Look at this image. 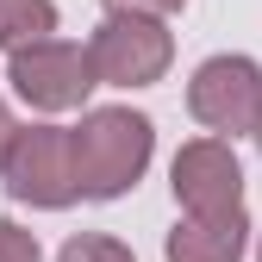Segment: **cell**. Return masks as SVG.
I'll list each match as a JSON object with an SVG mask.
<instances>
[{
    "instance_id": "cell-1",
    "label": "cell",
    "mask_w": 262,
    "mask_h": 262,
    "mask_svg": "<svg viewBox=\"0 0 262 262\" xmlns=\"http://www.w3.org/2000/svg\"><path fill=\"white\" fill-rule=\"evenodd\" d=\"M156 156V125L131 106H94L75 125V169H81V200H119L144 181Z\"/></svg>"
},
{
    "instance_id": "cell-2",
    "label": "cell",
    "mask_w": 262,
    "mask_h": 262,
    "mask_svg": "<svg viewBox=\"0 0 262 262\" xmlns=\"http://www.w3.org/2000/svg\"><path fill=\"white\" fill-rule=\"evenodd\" d=\"M7 193L19 206H38V212H62L81 200V169H75V131L62 125H19L13 144H7Z\"/></svg>"
},
{
    "instance_id": "cell-3",
    "label": "cell",
    "mask_w": 262,
    "mask_h": 262,
    "mask_svg": "<svg viewBox=\"0 0 262 262\" xmlns=\"http://www.w3.org/2000/svg\"><path fill=\"white\" fill-rule=\"evenodd\" d=\"M7 81L25 106L38 113H75L94 88H100V69H94V50L88 44H69V38H38L13 50L7 62Z\"/></svg>"
},
{
    "instance_id": "cell-4",
    "label": "cell",
    "mask_w": 262,
    "mask_h": 262,
    "mask_svg": "<svg viewBox=\"0 0 262 262\" xmlns=\"http://www.w3.org/2000/svg\"><path fill=\"white\" fill-rule=\"evenodd\" d=\"M88 50L106 88H156L175 62V38L156 13H106Z\"/></svg>"
},
{
    "instance_id": "cell-5",
    "label": "cell",
    "mask_w": 262,
    "mask_h": 262,
    "mask_svg": "<svg viewBox=\"0 0 262 262\" xmlns=\"http://www.w3.org/2000/svg\"><path fill=\"white\" fill-rule=\"evenodd\" d=\"M187 113L212 138H256L262 125V69L250 56H206L187 81Z\"/></svg>"
},
{
    "instance_id": "cell-6",
    "label": "cell",
    "mask_w": 262,
    "mask_h": 262,
    "mask_svg": "<svg viewBox=\"0 0 262 262\" xmlns=\"http://www.w3.org/2000/svg\"><path fill=\"white\" fill-rule=\"evenodd\" d=\"M169 187L187 212H244V169L225 138H193L169 162Z\"/></svg>"
},
{
    "instance_id": "cell-7",
    "label": "cell",
    "mask_w": 262,
    "mask_h": 262,
    "mask_svg": "<svg viewBox=\"0 0 262 262\" xmlns=\"http://www.w3.org/2000/svg\"><path fill=\"white\" fill-rule=\"evenodd\" d=\"M244 244H250V219L244 212H187L162 256L169 262H244Z\"/></svg>"
},
{
    "instance_id": "cell-8",
    "label": "cell",
    "mask_w": 262,
    "mask_h": 262,
    "mask_svg": "<svg viewBox=\"0 0 262 262\" xmlns=\"http://www.w3.org/2000/svg\"><path fill=\"white\" fill-rule=\"evenodd\" d=\"M38 38H56V0H0V50H25Z\"/></svg>"
},
{
    "instance_id": "cell-9",
    "label": "cell",
    "mask_w": 262,
    "mask_h": 262,
    "mask_svg": "<svg viewBox=\"0 0 262 262\" xmlns=\"http://www.w3.org/2000/svg\"><path fill=\"white\" fill-rule=\"evenodd\" d=\"M56 262H138L119 237H106V231H81V237H69L56 250Z\"/></svg>"
},
{
    "instance_id": "cell-10",
    "label": "cell",
    "mask_w": 262,
    "mask_h": 262,
    "mask_svg": "<svg viewBox=\"0 0 262 262\" xmlns=\"http://www.w3.org/2000/svg\"><path fill=\"white\" fill-rule=\"evenodd\" d=\"M0 262H44V250H38V237H31L25 225L0 219Z\"/></svg>"
},
{
    "instance_id": "cell-11",
    "label": "cell",
    "mask_w": 262,
    "mask_h": 262,
    "mask_svg": "<svg viewBox=\"0 0 262 262\" xmlns=\"http://www.w3.org/2000/svg\"><path fill=\"white\" fill-rule=\"evenodd\" d=\"M106 13H156V19H169V13H181L187 0H100Z\"/></svg>"
},
{
    "instance_id": "cell-12",
    "label": "cell",
    "mask_w": 262,
    "mask_h": 262,
    "mask_svg": "<svg viewBox=\"0 0 262 262\" xmlns=\"http://www.w3.org/2000/svg\"><path fill=\"white\" fill-rule=\"evenodd\" d=\"M13 131H19V125H13V113H7V100H0V162H7V144H13Z\"/></svg>"
},
{
    "instance_id": "cell-13",
    "label": "cell",
    "mask_w": 262,
    "mask_h": 262,
    "mask_svg": "<svg viewBox=\"0 0 262 262\" xmlns=\"http://www.w3.org/2000/svg\"><path fill=\"white\" fill-rule=\"evenodd\" d=\"M256 150H262V125H256Z\"/></svg>"
},
{
    "instance_id": "cell-14",
    "label": "cell",
    "mask_w": 262,
    "mask_h": 262,
    "mask_svg": "<svg viewBox=\"0 0 262 262\" xmlns=\"http://www.w3.org/2000/svg\"><path fill=\"white\" fill-rule=\"evenodd\" d=\"M256 262H262V237H256Z\"/></svg>"
}]
</instances>
